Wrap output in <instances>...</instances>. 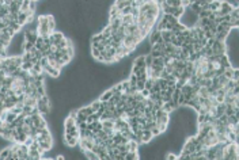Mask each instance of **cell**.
I'll return each instance as SVG.
<instances>
[{"label":"cell","instance_id":"obj_19","mask_svg":"<svg viewBox=\"0 0 239 160\" xmlns=\"http://www.w3.org/2000/svg\"><path fill=\"white\" fill-rule=\"evenodd\" d=\"M151 64H152V57L149 56V54H145V67L149 68L151 67Z\"/></svg>","mask_w":239,"mask_h":160},{"label":"cell","instance_id":"obj_17","mask_svg":"<svg viewBox=\"0 0 239 160\" xmlns=\"http://www.w3.org/2000/svg\"><path fill=\"white\" fill-rule=\"evenodd\" d=\"M90 50H91V56H93L94 59H98V56L101 54L99 50H98L97 47H94V46H91V47H90Z\"/></svg>","mask_w":239,"mask_h":160},{"label":"cell","instance_id":"obj_21","mask_svg":"<svg viewBox=\"0 0 239 160\" xmlns=\"http://www.w3.org/2000/svg\"><path fill=\"white\" fill-rule=\"evenodd\" d=\"M140 92H141V95L144 98H148L149 96V90H147V88H143L141 91H140Z\"/></svg>","mask_w":239,"mask_h":160},{"label":"cell","instance_id":"obj_15","mask_svg":"<svg viewBox=\"0 0 239 160\" xmlns=\"http://www.w3.org/2000/svg\"><path fill=\"white\" fill-rule=\"evenodd\" d=\"M102 128L114 129V120H105V121H102Z\"/></svg>","mask_w":239,"mask_h":160},{"label":"cell","instance_id":"obj_2","mask_svg":"<svg viewBox=\"0 0 239 160\" xmlns=\"http://www.w3.org/2000/svg\"><path fill=\"white\" fill-rule=\"evenodd\" d=\"M16 154H18L19 156V159H22V160H30L29 158V147H27L26 144H19V148H18V151H16Z\"/></svg>","mask_w":239,"mask_h":160},{"label":"cell","instance_id":"obj_1","mask_svg":"<svg viewBox=\"0 0 239 160\" xmlns=\"http://www.w3.org/2000/svg\"><path fill=\"white\" fill-rule=\"evenodd\" d=\"M212 50H213V54L215 56H221V54H224L227 52V47H226V42L224 41H219L215 38L213 43H212Z\"/></svg>","mask_w":239,"mask_h":160},{"label":"cell","instance_id":"obj_14","mask_svg":"<svg viewBox=\"0 0 239 160\" xmlns=\"http://www.w3.org/2000/svg\"><path fill=\"white\" fill-rule=\"evenodd\" d=\"M220 3H221V0H213V2H211L209 4H208V10L216 11V10L220 8Z\"/></svg>","mask_w":239,"mask_h":160},{"label":"cell","instance_id":"obj_7","mask_svg":"<svg viewBox=\"0 0 239 160\" xmlns=\"http://www.w3.org/2000/svg\"><path fill=\"white\" fill-rule=\"evenodd\" d=\"M133 65H136V67H145V56H144V54H140V56L136 57V59L133 60Z\"/></svg>","mask_w":239,"mask_h":160},{"label":"cell","instance_id":"obj_6","mask_svg":"<svg viewBox=\"0 0 239 160\" xmlns=\"http://www.w3.org/2000/svg\"><path fill=\"white\" fill-rule=\"evenodd\" d=\"M102 39H103V34L101 31L99 33H95L93 37H91V46H95L97 43H101Z\"/></svg>","mask_w":239,"mask_h":160},{"label":"cell","instance_id":"obj_11","mask_svg":"<svg viewBox=\"0 0 239 160\" xmlns=\"http://www.w3.org/2000/svg\"><path fill=\"white\" fill-rule=\"evenodd\" d=\"M160 35H162V39L165 41V43H169L173 38V33L169 31V30H163V31H160Z\"/></svg>","mask_w":239,"mask_h":160},{"label":"cell","instance_id":"obj_4","mask_svg":"<svg viewBox=\"0 0 239 160\" xmlns=\"http://www.w3.org/2000/svg\"><path fill=\"white\" fill-rule=\"evenodd\" d=\"M63 38H64L63 31H52L49 34V41H50V43H52V45H56V43L60 42Z\"/></svg>","mask_w":239,"mask_h":160},{"label":"cell","instance_id":"obj_3","mask_svg":"<svg viewBox=\"0 0 239 160\" xmlns=\"http://www.w3.org/2000/svg\"><path fill=\"white\" fill-rule=\"evenodd\" d=\"M23 33H25V41L36 43L37 38H38V31L37 30H27V31H23Z\"/></svg>","mask_w":239,"mask_h":160},{"label":"cell","instance_id":"obj_8","mask_svg":"<svg viewBox=\"0 0 239 160\" xmlns=\"http://www.w3.org/2000/svg\"><path fill=\"white\" fill-rule=\"evenodd\" d=\"M160 38V31H159V30H153V31L151 33V34H149V38H148V41H149V43H151V45H152V43H156V42H158V39Z\"/></svg>","mask_w":239,"mask_h":160},{"label":"cell","instance_id":"obj_20","mask_svg":"<svg viewBox=\"0 0 239 160\" xmlns=\"http://www.w3.org/2000/svg\"><path fill=\"white\" fill-rule=\"evenodd\" d=\"M149 130L152 132V136H153V137H155V136H159L160 133H162V132L159 130V128H158V126H153L152 129H149Z\"/></svg>","mask_w":239,"mask_h":160},{"label":"cell","instance_id":"obj_9","mask_svg":"<svg viewBox=\"0 0 239 160\" xmlns=\"http://www.w3.org/2000/svg\"><path fill=\"white\" fill-rule=\"evenodd\" d=\"M111 96H113V91H111V88H110V90H106L105 92H102V94L99 95V98H98V99H99L101 102H107Z\"/></svg>","mask_w":239,"mask_h":160},{"label":"cell","instance_id":"obj_12","mask_svg":"<svg viewBox=\"0 0 239 160\" xmlns=\"http://www.w3.org/2000/svg\"><path fill=\"white\" fill-rule=\"evenodd\" d=\"M15 118H16V114L15 113H12L11 110H6V118H4L6 122H8V124H12V122L15 121Z\"/></svg>","mask_w":239,"mask_h":160},{"label":"cell","instance_id":"obj_13","mask_svg":"<svg viewBox=\"0 0 239 160\" xmlns=\"http://www.w3.org/2000/svg\"><path fill=\"white\" fill-rule=\"evenodd\" d=\"M82 152H83L84 156H86L87 159H90V160H98V155L95 154V152L91 151V149H83Z\"/></svg>","mask_w":239,"mask_h":160},{"label":"cell","instance_id":"obj_18","mask_svg":"<svg viewBox=\"0 0 239 160\" xmlns=\"http://www.w3.org/2000/svg\"><path fill=\"white\" fill-rule=\"evenodd\" d=\"M90 106L93 107V110H94V111H97L98 109H99V106H101V101H99V99H95V101L93 102V103L90 105Z\"/></svg>","mask_w":239,"mask_h":160},{"label":"cell","instance_id":"obj_16","mask_svg":"<svg viewBox=\"0 0 239 160\" xmlns=\"http://www.w3.org/2000/svg\"><path fill=\"white\" fill-rule=\"evenodd\" d=\"M132 12V6H126V7H124V8L120 11V15L121 16H124V15H129V14Z\"/></svg>","mask_w":239,"mask_h":160},{"label":"cell","instance_id":"obj_5","mask_svg":"<svg viewBox=\"0 0 239 160\" xmlns=\"http://www.w3.org/2000/svg\"><path fill=\"white\" fill-rule=\"evenodd\" d=\"M153 138L152 132L149 129H143V136H141V142H149Z\"/></svg>","mask_w":239,"mask_h":160},{"label":"cell","instance_id":"obj_10","mask_svg":"<svg viewBox=\"0 0 239 160\" xmlns=\"http://www.w3.org/2000/svg\"><path fill=\"white\" fill-rule=\"evenodd\" d=\"M10 154H11V147H6L0 149V159L2 160H8Z\"/></svg>","mask_w":239,"mask_h":160}]
</instances>
